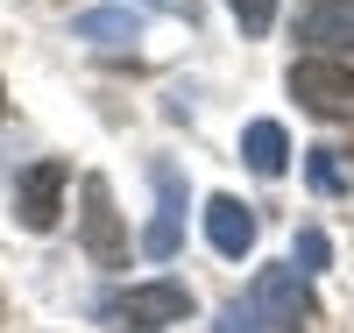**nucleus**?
Segmentation results:
<instances>
[{
    "label": "nucleus",
    "instance_id": "1",
    "mask_svg": "<svg viewBox=\"0 0 354 333\" xmlns=\"http://www.w3.org/2000/svg\"><path fill=\"white\" fill-rule=\"evenodd\" d=\"M248 305L270 333H305L312 326V284L298 262H262L255 284H248Z\"/></svg>",
    "mask_w": 354,
    "mask_h": 333
},
{
    "label": "nucleus",
    "instance_id": "2",
    "mask_svg": "<svg viewBox=\"0 0 354 333\" xmlns=\"http://www.w3.org/2000/svg\"><path fill=\"white\" fill-rule=\"evenodd\" d=\"M100 312L113 326H128V333H163V326H177V319L192 312V291L177 284V277H156V284H135L121 298H106Z\"/></svg>",
    "mask_w": 354,
    "mask_h": 333
},
{
    "label": "nucleus",
    "instance_id": "3",
    "mask_svg": "<svg viewBox=\"0 0 354 333\" xmlns=\"http://www.w3.org/2000/svg\"><path fill=\"white\" fill-rule=\"evenodd\" d=\"M290 100L319 120H354V71L333 57H298L290 64Z\"/></svg>",
    "mask_w": 354,
    "mask_h": 333
},
{
    "label": "nucleus",
    "instance_id": "4",
    "mask_svg": "<svg viewBox=\"0 0 354 333\" xmlns=\"http://www.w3.org/2000/svg\"><path fill=\"white\" fill-rule=\"evenodd\" d=\"M85 213H78V241H85V255H93L100 269H121L128 262V234H121V213H113V192H106V177H85Z\"/></svg>",
    "mask_w": 354,
    "mask_h": 333
},
{
    "label": "nucleus",
    "instance_id": "5",
    "mask_svg": "<svg viewBox=\"0 0 354 333\" xmlns=\"http://www.w3.org/2000/svg\"><path fill=\"white\" fill-rule=\"evenodd\" d=\"M149 185H156V220L142 234V255L170 262L177 241H185V177H177V163H149Z\"/></svg>",
    "mask_w": 354,
    "mask_h": 333
},
{
    "label": "nucleus",
    "instance_id": "6",
    "mask_svg": "<svg viewBox=\"0 0 354 333\" xmlns=\"http://www.w3.org/2000/svg\"><path fill=\"white\" fill-rule=\"evenodd\" d=\"M64 185H71V170L57 163V156H43V163L15 185V213H21V227H28V234L57 227V213H64Z\"/></svg>",
    "mask_w": 354,
    "mask_h": 333
},
{
    "label": "nucleus",
    "instance_id": "7",
    "mask_svg": "<svg viewBox=\"0 0 354 333\" xmlns=\"http://www.w3.org/2000/svg\"><path fill=\"white\" fill-rule=\"evenodd\" d=\"M298 43L326 50V57H347L354 50V8H340V0H312V8H298Z\"/></svg>",
    "mask_w": 354,
    "mask_h": 333
},
{
    "label": "nucleus",
    "instance_id": "8",
    "mask_svg": "<svg viewBox=\"0 0 354 333\" xmlns=\"http://www.w3.org/2000/svg\"><path fill=\"white\" fill-rule=\"evenodd\" d=\"M205 241H213L227 262H241V255L255 249V213H248L241 199H227V192H220L213 206H205Z\"/></svg>",
    "mask_w": 354,
    "mask_h": 333
},
{
    "label": "nucleus",
    "instance_id": "9",
    "mask_svg": "<svg viewBox=\"0 0 354 333\" xmlns=\"http://www.w3.org/2000/svg\"><path fill=\"white\" fill-rule=\"evenodd\" d=\"M71 36L78 43H100V50H128L142 36V8H85L71 21Z\"/></svg>",
    "mask_w": 354,
    "mask_h": 333
},
{
    "label": "nucleus",
    "instance_id": "10",
    "mask_svg": "<svg viewBox=\"0 0 354 333\" xmlns=\"http://www.w3.org/2000/svg\"><path fill=\"white\" fill-rule=\"evenodd\" d=\"M241 156H248L255 177H283V163H290V135L277 128V120H248V128H241Z\"/></svg>",
    "mask_w": 354,
    "mask_h": 333
},
{
    "label": "nucleus",
    "instance_id": "11",
    "mask_svg": "<svg viewBox=\"0 0 354 333\" xmlns=\"http://www.w3.org/2000/svg\"><path fill=\"white\" fill-rule=\"evenodd\" d=\"M290 262H298L305 277H312V269H326V262H333V241H326V227H298V255H290Z\"/></svg>",
    "mask_w": 354,
    "mask_h": 333
},
{
    "label": "nucleus",
    "instance_id": "12",
    "mask_svg": "<svg viewBox=\"0 0 354 333\" xmlns=\"http://www.w3.org/2000/svg\"><path fill=\"white\" fill-rule=\"evenodd\" d=\"M234 21H241V36H262V28L277 21V0H227Z\"/></svg>",
    "mask_w": 354,
    "mask_h": 333
},
{
    "label": "nucleus",
    "instance_id": "13",
    "mask_svg": "<svg viewBox=\"0 0 354 333\" xmlns=\"http://www.w3.org/2000/svg\"><path fill=\"white\" fill-rule=\"evenodd\" d=\"M220 333H262L255 305H220Z\"/></svg>",
    "mask_w": 354,
    "mask_h": 333
},
{
    "label": "nucleus",
    "instance_id": "14",
    "mask_svg": "<svg viewBox=\"0 0 354 333\" xmlns=\"http://www.w3.org/2000/svg\"><path fill=\"white\" fill-rule=\"evenodd\" d=\"M312 185H319V192H340V163H333V149H312Z\"/></svg>",
    "mask_w": 354,
    "mask_h": 333
},
{
    "label": "nucleus",
    "instance_id": "15",
    "mask_svg": "<svg viewBox=\"0 0 354 333\" xmlns=\"http://www.w3.org/2000/svg\"><path fill=\"white\" fill-rule=\"evenodd\" d=\"M142 8H163V15H192L198 0H142Z\"/></svg>",
    "mask_w": 354,
    "mask_h": 333
},
{
    "label": "nucleus",
    "instance_id": "16",
    "mask_svg": "<svg viewBox=\"0 0 354 333\" xmlns=\"http://www.w3.org/2000/svg\"><path fill=\"white\" fill-rule=\"evenodd\" d=\"M340 8H354V0H340Z\"/></svg>",
    "mask_w": 354,
    "mask_h": 333
}]
</instances>
